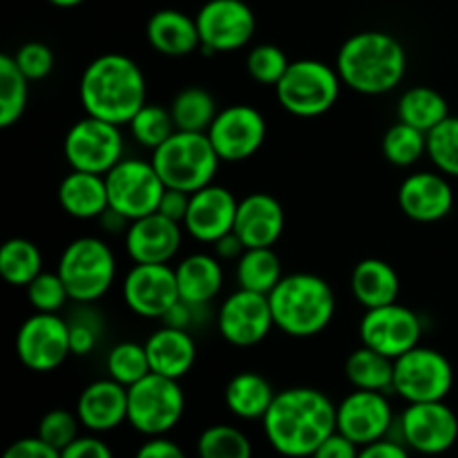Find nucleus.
Here are the masks:
<instances>
[{
    "label": "nucleus",
    "instance_id": "19",
    "mask_svg": "<svg viewBox=\"0 0 458 458\" xmlns=\"http://www.w3.org/2000/svg\"><path fill=\"white\" fill-rule=\"evenodd\" d=\"M396 419L387 394L353 389L338 405V432L358 447L387 438Z\"/></svg>",
    "mask_w": 458,
    "mask_h": 458
},
{
    "label": "nucleus",
    "instance_id": "26",
    "mask_svg": "<svg viewBox=\"0 0 458 458\" xmlns=\"http://www.w3.org/2000/svg\"><path fill=\"white\" fill-rule=\"evenodd\" d=\"M148 43L164 56H191L201 47L197 21L179 9H159L146 25Z\"/></svg>",
    "mask_w": 458,
    "mask_h": 458
},
{
    "label": "nucleus",
    "instance_id": "41",
    "mask_svg": "<svg viewBox=\"0 0 458 458\" xmlns=\"http://www.w3.org/2000/svg\"><path fill=\"white\" fill-rule=\"evenodd\" d=\"M428 157L434 168L447 177H458V116H447L428 132Z\"/></svg>",
    "mask_w": 458,
    "mask_h": 458
},
{
    "label": "nucleus",
    "instance_id": "55",
    "mask_svg": "<svg viewBox=\"0 0 458 458\" xmlns=\"http://www.w3.org/2000/svg\"><path fill=\"white\" fill-rule=\"evenodd\" d=\"M49 4H54V7H61V9H72V7H79V4H83L85 0H47Z\"/></svg>",
    "mask_w": 458,
    "mask_h": 458
},
{
    "label": "nucleus",
    "instance_id": "49",
    "mask_svg": "<svg viewBox=\"0 0 458 458\" xmlns=\"http://www.w3.org/2000/svg\"><path fill=\"white\" fill-rule=\"evenodd\" d=\"M61 458H114V454L103 438L89 434V437H79L65 450H61Z\"/></svg>",
    "mask_w": 458,
    "mask_h": 458
},
{
    "label": "nucleus",
    "instance_id": "43",
    "mask_svg": "<svg viewBox=\"0 0 458 458\" xmlns=\"http://www.w3.org/2000/svg\"><path fill=\"white\" fill-rule=\"evenodd\" d=\"M25 289L27 300H30L31 309H34L36 313H58L65 307L67 300H70L65 282L58 276V271H43L38 277H34Z\"/></svg>",
    "mask_w": 458,
    "mask_h": 458
},
{
    "label": "nucleus",
    "instance_id": "17",
    "mask_svg": "<svg viewBox=\"0 0 458 458\" xmlns=\"http://www.w3.org/2000/svg\"><path fill=\"white\" fill-rule=\"evenodd\" d=\"M206 134L219 159L228 164H240V161L250 159L264 146L267 121L262 112L255 110L253 106L237 103V106L219 110Z\"/></svg>",
    "mask_w": 458,
    "mask_h": 458
},
{
    "label": "nucleus",
    "instance_id": "39",
    "mask_svg": "<svg viewBox=\"0 0 458 458\" xmlns=\"http://www.w3.org/2000/svg\"><path fill=\"white\" fill-rule=\"evenodd\" d=\"M106 369L112 380L121 383L123 387H132L134 383L150 374L146 344L132 343V340L114 344L106 356Z\"/></svg>",
    "mask_w": 458,
    "mask_h": 458
},
{
    "label": "nucleus",
    "instance_id": "24",
    "mask_svg": "<svg viewBox=\"0 0 458 458\" xmlns=\"http://www.w3.org/2000/svg\"><path fill=\"white\" fill-rule=\"evenodd\" d=\"M284 208L268 192H250L237 206L235 228L246 249H271L284 233Z\"/></svg>",
    "mask_w": 458,
    "mask_h": 458
},
{
    "label": "nucleus",
    "instance_id": "5",
    "mask_svg": "<svg viewBox=\"0 0 458 458\" xmlns=\"http://www.w3.org/2000/svg\"><path fill=\"white\" fill-rule=\"evenodd\" d=\"M150 161L165 188H177L191 195L213 183L222 164L208 134L183 130H177L168 141L152 150Z\"/></svg>",
    "mask_w": 458,
    "mask_h": 458
},
{
    "label": "nucleus",
    "instance_id": "28",
    "mask_svg": "<svg viewBox=\"0 0 458 458\" xmlns=\"http://www.w3.org/2000/svg\"><path fill=\"white\" fill-rule=\"evenodd\" d=\"M179 298L195 304H210L224 286L222 259L210 253H192L174 267Z\"/></svg>",
    "mask_w": 458,
    "mask_h": 458
},
{
    "label": "nucleus",
    "instance_id": "48",
    "mask_svg": "<svg viewBox=\"0 0 458 458\" xmlns=\"http://www.w3.org/2000/svg\"><path fill=\"white\" fill-rule=\"evenodd\" d=\"M3 458H61V452H58L56 447L47 445L43 438L27 437L12 443V445L4 450Z\"/></svg>",
    "mask_w": 458,
    "mask_h": 458
},
{
    "label": "nucleus",
    "instance_id": "11",
    "mask_svg": "<svg viewBox=\"0 0 458 458\" xmlns=\"http://www.w3.org/2000/svg\"><path fill=\"white\" fill-rule=\"evenodd\" d=\"M123 148L125 141L121 125L85 114L67 130L63 155L72 170L107 174L123 159Z\"/></svg>",
    "mask_w": 458,
    "mask_h": 458
},
{
    "label": "nucleus",
    "instance_id": "36",
    "mask_svg": "<svg viewBox=\"0 0 458 458\" xmlns=\"http://www.w3.org/2000/svg\"><path fill=\"white\" fill-rule=\"evenodd\" d=\"M30 98V79L16 65L12 54L0 56V125L12 128L25 114Z\"/></svg>",
    "mask_w": 458,
    "mask_h": 458
},
{
    "label": "nucleus",
    "instance_id": "52",
    "mask_svg": "<svg viewBox=\"0 0 458 458\" xmlns=\"http://www.w3.org/2000/svg\"><path fill=\"white\" fill-rule=\"evenodd\" d=\"M134 458H186V452L165 437H150L137 450Z\"/></svg>",
    "mask_w": 458,
    "mask_h": 458
},
{
    "label": "nucleus",
    "instance_id": "4",
    "mask_svg": "<svg viewBox=\"0 0 458 458\" xmlns=\"http://www.w3.org/2000/svg\"><path fill=\"white\" fill-rule=\"evenodd\" d=\"M273 320L291 338H313L331 325L335 295L329 282L313 273H291L268 293Z\"/></svg>",
    "mask_w": 458,
    "mask_h": 458
},
{
    "label": "nucleus",
    "instance_id": "12",
    "mask_svg": "<svg viewBox=\"0 0 458 458\" xmlns=\"http://www.w3.org/2000/svg\"><path fill=\"white\" fill-rule=\"evenodd\" d=\"M18 360L31 371H54L72 356L70 322L58 313H36L16 334Z\"/></svg>",
    "mask_w": 458,
    "mask_h": 458
},
{
    "label": "nucleus",
    "instance_id": "38",
    "mask_svg": "<svg viewBox=\"0 0 458 458\" xmlns=\"http://www.w3.org/2000/svg\"><path fill=\"white\" fill-rule=\"evenodd\" d=\"M128 128L130 137L141 148H148V150H157L161 143H165L177 132V125H174L173 114H170V107L155 106V103H146L132 116Z\"/></svg>",
    "mask_w": 458,
    "mask_h": 458
},
{
    "label": "nucleus",
    "instance_id": "27",
    "mask_svg": "<svg viewBox=\"0 0 458 458\" xmlns=\"http://www.w3.org/2000/svg\"><path fill=\"white\" fill-rule=\"evenodd\" d=\"M58 204L74 219H98L110 208L106 174L70 170L58 186Z\"/></svg>",
    "mask_w": 458,
    "mask_h": 458
},
{
    "label": "nucleus",
    "instance_id": "7",
    "mask_svg": "<svg viewBox=\"0 0 458 458\" xmlns=\"http://www.w3.org/2000/svg\"><path fill=\"white\" fill-rule=\"evenodd\" d=\"M340 79L338 70L316 58L291 61L289 70L276 85V98L289 114L313 119L338 103Z\"/></svg>",
    "mask_w": 458,
    "mask_h": 458
},
{
    "label": "nucleus",
    "instance_id": "44",
    "mask_svg": "<svg viewBox=\"0 0 458 458\" xmlns=\"http://www.w3.org/2000/svg\"><path fill=\"white\" fill-rule=\"evenodd\" d=\"M79 428H83V425H81L76 411L72 414V411L67 410H52L40 419L38 434H36V437L43 438L47 445L56 447V450L61 452L65 450L72 441H76V438L81 437Z\"/></svg>",
    "mask_w": 458,
    "mask_h": 458
},
{
    "label": "nucleus",
    "instance_id": "30",
    "mask_svg": "<svg viewBox=\"0 0 458 458\" xmlns=\"http://www.w3.org/2000/svg\"><path fill=\"white\" fill-rule=\"evenodd\" d=\"M276 389L258 371H240L228 380L224 403L228 411L242 420H262L276 398Z\"/></svg>",
    "mask_w": 458,
    "mask_h": 458
},
{
    "label": "nucleus",
    "instance_id": "3",
    "mask_svg": "<svg viewBox=\"0 0 458 458\" xmlns=\"http://www.w3.org/2000/svg\"><path fill=\"white\" fill-rule=\"evenodd\" d=\"M343 85L365 97H380L401 85L407 72V52L396 36L369 30L349 36L335 58Z\"/></svg>",
    "mask_w": 458,
    "mask_h": 458
},
{
    "label": "nucleus",
    "instance_id": "31",
    "mask_svg": "<svg viewBox=\"0 0 458 458\" xmlns=\"http://www.w3.org/2000/svg\"><path fill=\"white\" fill-rule=\"evenodd\" d=\"M396 112L398 121L411 125V128L423 130V132H429L450 116V106H447L445 97L434 88L414 85V88L405 89L401 94Z\"/></svg>",
    "mask_w": 458,
    "mask_h": 458
},
{
    "label": "nucleus",
    "instance_id": "50",
    "mask_svg": "<svg viewBox=\"0 0 458 458\" xmlns=\"http://www.w3.org/2000/svg\"><path fill=\"white\" fill-rule=\"evenodd\" d=\"M188 206H191V192L177 191V188H165L164 197L159 201V208L157 213H161L164 217L179 222L183 226V219H186Z\"/></svg>",
    "mask_w": 458,
    "mask_h": 458
},
{
    "label": "nucleus",
    "instance_id": "22",
    "mask_svg": "<svg viewBox=\"0 0 458 458\" xmlns=\"http://www.w3.org/2000/svg\"><path fill=\"white\" fill-rule=\"evenodd\" d=\"M398 206L403 215L419 224L445 219L454 208V191L443 173H414L398 188Z\"/></svg>",
    "mask_w": 458,
    "mask_h": 458
},
{
    "label": "nucleus",
    "instance_id": "29",
    "mask_svg": "<svg viewBox=\"0 0 458 458\" xmlns=\"http://www.w3.org/2000/svg\"><path fill=\"white\" fill-rule=\"evenodd\" d=\"M352 293L365 309L385 307L398 302L401 280L396 268L378 258H367L356 264L352 273Z\"/></svg>",
    "mask_w": 458,
    "mask_h": 458
},
{
    "label": "nucleus",
    "instance_id": "13",
    "mask_svg": "<svg viewBox=\"0 0 458 458\" xmlns=\"http://www.w3.org/2000/svg\"><path fill=\"white\" fill-rule=\"evenodd\" d=\"M396 425L401 443L423 456L445 454L458 441V416L445 401L410 403Z\"/></svg>",
    "mask_w": 458,
    "mask_h": 458
},
{
    "label": "nucleus",
    "instance_id": "14",
    "mask_svg": "<svg viewBox=\"0 0 458 458\" xmlns=\"http://www.w3.org/2000/svg\"><path fill=\"white\" fill-rule=\"evenodd\" d=\"M358 334L365 347L385 353L396 360L410 349L419 347L423 335V322L414 309L405 304H385V307L367 309L362 316Z\"/></svg>",
    "mask_w": 458,
    "mask_h": 458
},
{
    "label": "nucleus",
    "instance_id": "18",
    "mask_svg": "<svg viewBox=\"0 0 458 458\" xmlns=\"http://www.w3.org/2000/svg\"><path fill=\"white\" fill-rule=\"evenodd\" d=\"M123 300L137 316L161 320L179 300L174 268L170 264H134L123 280Z\"/></svg>",
    "mask_w": 458,
    "mask_h": 458
},
{
    "label": "nucleus",
    "instance_id": "20",
    "mask_svg": "<svg viewBox=\"0 0 458 458\" xmlns=\"http://www.w3.org/2000/svg\"><path fill=\"white\" fill-rule=\"evenodd\" d=\"M240 199L228 188L208 183L191 195L183 231L201 244H215L235 228Z\"/></svg>",
    "mask_w": 458,
    "mask_h": 458
},
{
    "label": "nucleus",
    "instance_id": "2",
    "mask_svg": "<svg viewBox=\"0 0 458 458\" xmlns=\"http://www.w3.org/2000/svg\"><path fill=\"white\" fill-rule=\"evenodd\" d=\"M143 70L125 54H101L81 74L79 98L85 114L114 125H128L146 106Z\"/></svg>",
    "mask_w": 458,
    "mask_h": 458
},
{
    "label": "nucleus",
    "instance_id": "35",
    "mask_svg": "<svg viewBox=\"0 0 458 458\" xmlns=\"http://www.w3.org/2000/svg\"><path fill=\"white\" fill-rule=\"evenodd\" d=\"M43 273V255L30 240L13 237L0 249V276L12 286H27Z\"/></svg>",
    "mask_w": 458,
    "mask_h": 458
},
{
    "label": "nucleus",
    "instance_id": "9",
    "mask_svg": "<svg viewBox=\"0 0 458 458\" xmlns=\"http://www.w3.org/2000/svg\"><path fill=\"white\" fill-rule=\"evenodd\" d=\"M454 385V369L445 353L414 347L394 360V394L410 403L445 401Z\"/></svg>",
    "mask_w": 458,
    "mask_h": 458
},
{
    "label": "nucleus",
    "instance_id": "34",
    "mask_svg": "<svg viewBox=\"0 0 458 458\" xmlns=\"http://www.w3.org/2000/svg\"><path fill=\"white\" fill-rule=\"evenodd\" d=\"M237 284L240 289L268 295L282 280L280 258L273 249H246L237 259Z\"/></svg>",
    "mask_w": 458,
    "mask_h": 458
},
{
    "label": "nucleus",
    "instance_id": "23",
    "mask_svg": "<svg viewBox=\"0 0 458 458\" xmlns=\"http://www.w3.org/2000/svg\"><path fill=\"white\" fill-rule=\"evenodd\" d=\"M76 416L92 434H106L128 423V387L110 376L94 380L81 392L76 401Z\"/></svg>",
    "mask_w": 458,
    "mask_h": 458
},
{
    "label": "nucleus",
    "instance_id": "8",
    "mask_svg": "<svg viewBox=\"0 0 458 458\" xmlns=\"http://www.w3.org/2000/svg\"><path fill=\"white\" fill-rule=\"evenodd\" d=\"M186 396L179 380L148 374L128 387V425L143 437H165L183 419Z\"/></svg>",
    "mask_w": 458,
    "mask_h": 458
},
{
    "label": "nucleus",
    "instance_id": "45",
    "mask_svg": "<svg viewBox=\"0 0 458 458\" xmlns=\"http://www.w3.org/2000/svg\"><path fill=\"white\" fill-rule=\"evenodd\" d=\"M13 58H16V65L21 67V72L30 81H43L54 72L52 47L40 43V40H30V43L21 45Z\"/></svg>",
    "mask_w": 458,
    "mask_h": 458
},
{
    "label": "nucleus",
    "instance_id": "16",
    "mask_svg": "<svg viewBox=\"0 0 458 458\" xmlns=\"http://www.w3.org/2000/svg\"><path fill=\"white\" fill-rule=\"evenodd\" d=\"M276 327L268 295L237 289L217 309V331L233 347H255Z\"/></svg>",
    "mask_w": 458,
    "mask_h": 458
},
{
    "label": "nucleus",
    "instance_id": "10",
    "mask_svg": "<svg viewBox=\"0 0 458 458\" xmlns=\"http://www.w3.org/2000/svg\"><path fill=\"white\" fill-rule=\"evenodd\" d=\"M106 183L110 208L123 215L128 222L157 213L165 192V183L161 182L152 161L134 159V157H123L106 174Z\"/></svg>",
    "mask_w": 458,
    "mask_h": 458
},
{
    "label": "nucleus",
    "instance_id": "51",
    "mask_svg": "<svg viewBox=\"0 0 458 458\" xmlns=\"http://www.w3.org/2000/svg\"><path fill=\"white\" fill-rule=\"evenodd\" d=\"M358 454H360V447L335 429V432L313 452L311 458H358Z\"/></svg>",
    "mask_w": 458,
    "mask_h": 458
},
{
    "label": "nucleus",
    "instance_id": "47",
    "mask_svg": "<svg viewBox=\"0 0 458 458\" xmlns=\"http://www.w3.org/2000/svg\"><path fill=\"white\" fill-rule=\"evenodd\" d=\"M206 316H208V304L186 302V300L179 298L173 304V309L161 318V322L168 327H174V329H183L192 334V331L201 329L206 325Z\"/></svg>",
    "mask_w": 458,
    "mask_h": 458
},
{
    "label": "nucleus",
    "instance_id": "53",
    "mask_svg": "<svg viewBox=\"0 0 458 458\" xmlns=\"http://www.w3.org/2000/svg\"><path fill=\"white\" fill-rule=\"evenodd\" d=\"M358 458H411L410 447L396 438H380V441L369 443L360 447Z\"/></svg>",
    "mask_w": 458,
    "mask_h": 458
},
{
    "label": "nucleus",
    "instance_id": "1",
    "mask_svg": "<svg viewBox=\"0 0 458 458\" xmlns=\"http://www.w3.org/2000/svg\"><path fill=\"white\" fill-rule=\"evenodd\" d=\"M264 434L280 456L311 458L338 429V405L313 387L277 392L262 419Z\"/></svg>",
    "mask_w": 458,
    "mask_h": 458
},
{
    "label": "nucleus",
    "instance_id": "54",
    "mask_svg": "<svg viewBox=\"0 0 458 458\" xmlns=\"http://www.w3.org/2000/svg\"><path fill=\"white\" fill-rule=\"evenodd\" d=\"M213 249H215V255H217L222 262H231V259L242 258V253L246 250V246H244V242L237 237V233L231 231L228 235L219 237V240L213 244Z\"/></svg>",
    "mask_w": 458,
    "mask_h": 458
},
{
    "label": "nucleus",
    "instance_id": "21",
    "mask_svg": "<svg viewBox=\"0 0 458 458\" xmlns=\"http://www.w3.org/2000/svg\"><path fill=\"white\" fill-rule=\"evenodd\" d=\"M183 226L161 213L130 222L125 250L134 264H170L182 249Z\"/></svg>",
    "mask_w": 458,
    "mask_h": 458
},
{
    "label": "nucleus",
    "instance_id": "40",
    "mask_svg": "<svg viewBox=\"0 0 458 458\" xmlns=\"http://www.w3.org/2000/svg\"><path fill=\"white\" fill-rule=\"evenodd\" d=\"M197 454L199 458H253V445L233 425H210L199 434Z\"/></svg>",
    "mask_w": 458,
    "mask_h": 458
},
{
    "label": "nucleus",
    "instance_id": "46",
    "mask_svg": "<svg viewBox=\"0 0 458 458\" xmlns=\"http://www.w3.org/2000/svg\"><path fill=\"white\" fill-rule=\"evenodd\" d=\"M67 322H70L72 356L83 358L92 353L97 349L98 338H101V322L97 320V316L89 311H81Z\"/></svg>",
    "mask_w": 458,
    "mask_h": 458
},
{
    "label": "nucleus",
    "instance_id": "42",
    "mask_svg": "<svg viewBox=\"0 0 458 458\" xmlns=\"http://www.w3.org/2000/svg\"><path fill=\"white\" fill-rule=\"evenodd\" d=\"M291 61L284 49L271 43L255 45L246 56V72H249L250 79L259 85H271V88L280 83Z\"/></svg>",
    "mask_w": 458,
    "mask_h": 458
},
{
    "label": "nucleus",
    "instance_id": "33",
    "mask_svg": "<svg viewBox=\"0 0 458 458\" xmlns=\"http://www.w3.org/2000/svg\"><path fill=\"white\" fill-rule=\"evenodd\" d=\"M217 112L215 97L199 85L183 88L170 103V114H173L174 125L183 132H208Z\"/></svg>",
    "mask_w": 458,
    "mask_h": 458
},
{
    "label": "nucleus",
    "instance_id": "37",
    "mask_svg": "<svg viewBox=\"0 0 458 458\" xmlns=\"http://www.w3.org/2000/svg\"><path fill=\"white\" fill-rule=\"evenodd\" d=\"M423 155H428V132L411 125L394 123L383 137V157L392 165L398 168H410Z\"/></svg>",
    "mask_w": 458,
    "mask_h": 458
},
{
    "label": "nucleus",
    "instance_id": "6",
    "mask_svg": "<svg viewBox=\"0 0 458 458\" xmlns=\"http://www.w3.org/2000/svg\"><path fill=\"white\" fill-rule=\"evenodd\" d=\"M56 271L65 282L70 300L79 304H92L114 284L116 259L101 237L88 235L65 246Z\"/></svg>",
    "mask_w": 458,
    "mask_h": 458
},
{
    "label": "nucleus",
    "instance_id": "25",
    "mask_svg": "<svg viewBox=\"0 0 458 458\" xmlns=\"http://www.w3.org/2000/svg\"><path fill=\"white\" fill-rule=\"evenodd\" d=\"M146 353L152 374L182 380L197 362V343L191 331L164 325L146 340Z\"/></svg>",
    "mask_w": 458,
    "mask_h": 458
},
{
    "label": "nucleus",
    "instance_id": "15",
    "mask_svg": "<svg viewBox=\"0 0 458 458\" xmlns=\"http://www.w3.org/2000/svg\"><path fill=\"white\" fill-rule=\"evenodd\" d=\"M201 49L226 54L246 47L255 36V13L244 0H208L195 16Z\"/></svg>",
    "mask_w": 458,
    "mask_h": 458
},
{
    "label": "nucleus",
    "instance_id": "32",
    "mask_svg": "<svg viewBox=\"0 0 458 458\" xmlns=\"http://www.w3.org/2000/svg\"><path fill=\"white\" fill-rule=\"evenodd\" d=\"M344 374L353 389L383 394L394 392V360L365 344L349 353L344 362Z\"/></svg>",
    "mask_w": 458,
    "mask_h": 458
}]
</instances>
